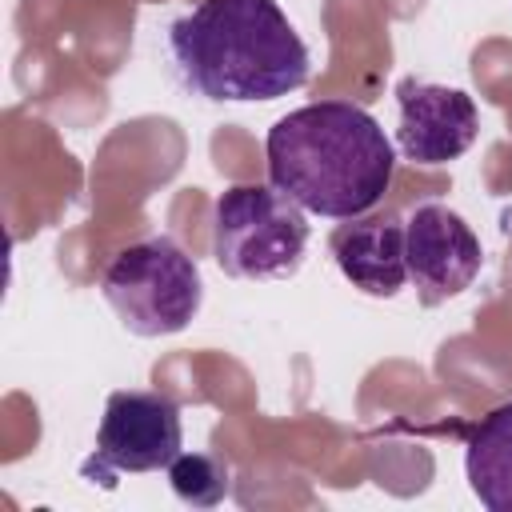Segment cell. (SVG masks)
Returning <instances> with one entry per match:
<instances>
[{
	"instance_id": "52a82bcc",
	"label": "cell",
	"mask_w": 512,
	"mask_h": 512,
	"mask_svg": "<svg viewBox=\"0 0 512 512\" xmlns=\"http://www.w3.org/2000/svg\"><path fill=\"white\" fill-rule=\"evenodd\" d=\"M396 104H400L396 144L412 164H448L464 156L480 132L476 104L464 88L404 76L396 84Z\"/></svg>"
},
{
	"instance_id": "6da1fadb",
	"label": "cell",
	"mask_w": 512,
	"mask_h": 512,
	"mask_svg": "<svg viewBox=\"0 0 512 512\" xmlns=\"http://www.w3.org/2000/svg\"><path fill=\"white\" fill-rule=\"evenodd\" d=\"M264 152L272 184L304 212L328 220L372 212L396 172V152L384 128L352 100L292 108L268 128Z\"/></svg>"
},
{
	"instance_id": "7a4b0ae2",
	"label": "cell",
	"mask_w": 512,
	"mask_h": 512,
	"mask_svg": "<svg viewBox=\"0 0 512 512\" xmlns=\"http://www.w3.org/2000/svg\"><path fill=\"white\" fill-rule=\"evenodd\" d=\"M172 60L204 100H276L308 84V48L276 0H200L168 28Z\"/></svg>"
},
{
	"instance_id": "ba28073f",
	"label": "cell",
	"mask_w": 512,
	"mask_h": 512,
	"mask_svg": "<svg viewBox=\"0 0 512 512\" xmlns=\"http://www.w3.org/2000/svg\"><path fill=\"white\" fill-rule=\"evenodd\" d=\"M336 268L364 296H396L408 284L404 260V220L396 212L352 216V224L332 232Z\"/></svg>"
},
{
	"instance_id": "9c48e42d",
	"label": "cell",
	"mask_w": 512,
	"mask_h": 512,
	"mask_svg": "<svg viewBox=\"0 0 512 512\" xmlns=\"http://www.w3.org/2000/svg\"><path fill=\"white\" fill-rule=\"evenodd\" d=\"M464 476L488 512H512V400L468 428Z\"/></svg>"
},
{
	"instance_id": "30bf717a",
	"label": "cell",
	"mask_w": 512,
	"mask_h": 512,
	"mask_svg": "<svg viewBox=\"0 0 512 512\" xmlns=\"http://www.w3.org/2000/svg\"><path fill=\"white\" fill-rule=\"evenodd\" d=\"M164 472L172 492L192 508H216L228 496V464L208 452H180Z\"/></svg>"
},
{
	"instance_id": "3957f363",
	"label": "cell",
	"mask_w": 512,
	"mask_h": 512,
	"mask_svg": "<svg viewBox=\"0 0 512 512\" xmlns=\"http://www.w3.org/2000/svg\"><path fill=\"white\" fill-rule=\"evenodd\" d=\"M308 248V216L276 184H236L212 212V256L236 280L292 276Z\"/></svg>"
},
{
	"instance_id": "8992f818",
	"label": "cell",
	"mask_w": 512,
	"mask_h": 512,
	"mask_svg": "<svg viewBox=\"0 0 512 512\" xmlns=\"http://www.w3.org/2000/svg\"><path fill=\"white\" fill-rule=\"evenodd\" d=\"M404 260L420 304L436 308L460 296L464 288H472L484 252L460 212L444 204H420L404 224Z\"/></svg>"
},
{
	"instance_id": "5b68a950",
	"label": "cell",
	"mask_w": 512,
	"mask_h": 512,
	"mask_svg": "<svg viewBox=\"0 0 512 512\" xmlns=\"http://www.w3.org/2000/svg\"><path fill=\"white\" fill-rule=\"evenodd\" d=\"M184 448L180 404L160 392H112L96 428V452L80 464L84 480H112L116 472H160Z\"/></svg>"
},
{
	"instance_id": "277c9868",
	"label": "cell",
	"mask_w": 512,
	"mask_h": 512,
	"mask_svg": "<svg viewBox=\"0 0 512 512\" xmlns=\"http://www.w3.org/2000/svg\"><path fill=\"white\" fill-rule=\"evenodd\" d=\"M104 300L132 336H172L192 324L204 300L196 260L168 236L128 244L100 280Z\"/></svg>"
}]
</instances>
